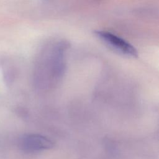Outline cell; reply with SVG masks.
<instances>
[{"mask_svg":"<svg viewBox=\"0 0 159 159\" xmlns=\"http://www.w3.org/2000/svg\"><path fill=\"white\" fill-rule=\"evenodd\" d=\"M19 145L22 151L34 153L50 149L54 143L50 139L43 135L27 134L20 137Z\"/></svg>","mask_w":159,"mask_h":159,"instance_id":"obj_2","label":"cell"},{"mask_svg":"<svg viewBox=\"0 0 159 159\" xmlns=\"http://www.w3.org/2000/svg\"><path fill=\"white\" fill-rule=\"evenodd\" d=\"M95 35L106 45L122 55L135 57L138 55L137 49L130 43L117 35L106 30H96Z\"/></svg>","mask_w":159,"mask_h":159,"instance_id":"obj_1","label":"cell"}]
</instances>
